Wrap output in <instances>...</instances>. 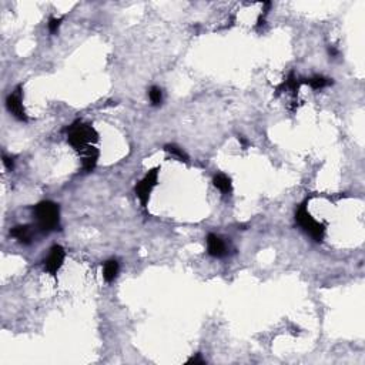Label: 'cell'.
Returning a JSON list of instances; mask_svg holds the SVG:
<instances>
[{
  "label": "cell",
  "mask_w": 365,
  "mask_h": 365,
  "mask_svg": "<svg viewBox=\"0 0 365 365\" xmlns=\"http://www.w3.org/2000/svg\"><path fill=\"white\" fill-rule=\"evenodd\" d=\"M6 107H8L10 114H13V117L20 120V121H27V116H26V112H24V107H23L22 103L20 87H17L10 96H8V98H6Z\"/></svg>",
  "instance_id": "6"
},
{
  "label": "cell",
  "mask_w": 365,
  "mask_h": 365,
  "mask_svg": "<svg viewBox=\"0 0 365 365\" xmlns=\"http://www.w3.org/2000/svg\"><path fill=\"white\" fill-rule=\"evenodd\" d=\"M301 83L310 84V87L314 90H320V89H324V87H328V86H331V84H333V80H329V79L324 77V76H314L311 79H307L306 82H301Z\"/></svg>",
  "instance_id": "12"
},
{
  "label": "cell",
  "mask_w": 365,
  "mask_h": 365,
  "mask_svg": "<svg viewBox=\"0 0 365 365\" xmlns=\"http://www.w3.org/2000/svg\"><path fill=\"white\" fill-rule=\"evenodd\" d=\"M33 216L36 220L38 230L43 234H49L60 228V207L56 203L49 200L40 202L35 206Z\"/></svg>",
  "instance_id": "1"
},
{
  "label": "cell",
  "mask_w": 365,
  "mask_h": 365,
  "mask_svg": "<svg viewBox=\"0 0 365 365\" xmlns=\"http://www.w3.org/2000/svg\"><path fill=\"white\" fill-rule=\"evenodd\" d=\"M80 154H83V170L86 173H90L94 170V167L97 165V160H98V150L94 149L93 146H89L87 149L82 151Z\"/></svg>",
  "instance_id": "9"
},
{
  "label": "cell",
  "mask_w": 365,
  "mask_h": 365,
  "mask_svg": "<svg viewBox=\"0 0 365 365\" xmlns=\"http://www.w3.org/2000/svg\"><path fill=\"white\" fill-rule=\"evenodd\" d=\"M207 251L211 257L221 258L227 254V247H225V243L218 236L210 233L207 236Z\"/></svg>",
  "instance_id": "7"
},
{
  "label": "cell",
  "mask_w": 365,
  "mask_h": 365,
  "mask_svg": "<svg viewBox=\"0 0 365 365\" xmlns=\"http://www.w3.org/2000/svg\"><path fill=\"white\" fill-rule=\"evenodd\" d=\"M10 236L15 237L23 246H29L30 243L33 241V227L29 224L16 225L10 230Z\"/></svg>",
  "instance_id": "8"
},
{
  "label": "cell",
  "mask_w": 365,
  "mask_h": 365,
  "mask_svg": "<svg viewBox=\"0 0 365 365\" xmlns=\"http://www.w3.org/2000/svg\"><path fill=\"white\" fill-rule=\"evenodd\" d=\"M164 150L167 151V153H170L172 156L177 157L180 161H184V163H188V156H187V153L184 150L179 147L177 144H165L164 146Z\"/></svg>",
  "instance_id": "13"
},
{
  "label": "cell",
  "mask_w": 365,
  "mask_h": 365,
  "mask_svg": "<svg viewBox=\"0 0 365 365\" xmlns=\"http://www.w3.org/2000/svg\"><path fill=\"white\" fill-rule=\"evenodd\" d=\"M188 365H204L206 364V359H203L202 354H195L194 357H191L188 361H187Z\"/></svg>",
  "instance_id": "16"
},
{
  "label": "cell",
  "mask_w": 365,
  "mask_h": 365,
  "mask_svg": "<svg viewBox=\"0 0 365 365\" xmlns=\"http://www.w3.org/2000/svg\"><path fill=\"white\" fill-rule=\"evenodd\" d=\"M239 142H240V144H241V146L244 147V149H246L247 146H248V142H247V140L244 139V137H243V136H239Z\"/></svg>",
  "instance_id": "18"
},
{
  "label": "cell",
  "mask_w": 365,
  "mask_h": 365,
  "mask_svg": "<svg viewBox=\"0 0 365 365\" xmlns=\"http://www.w3.org/2000/svg\"><path fill=\"white\" fill-rule=\"evenodd\" d=\"M213 183H214V186L223 194H230L231 191H233V183H231V179L227 174L220 173V174L214 176Z\"/></svg>",
  "instance_id": "11"
},
{
  "label": "cell",
  "mask_w": 365,
  "mask_h": 365,
  "mask_svg": "<svg viewBox=\"0 0 365 365\" xmlns=\"http://www.w3.org/2000/svg\"><path fill=\"white\" fill-rule=\"evenodd\" d=\"M158 172H160L158 167L151 169V170L144 176V179L136 184L135 187L136 195H137V198L140 200L143 207H146V206L149 204L150 194H151V191L154 190V187L157 186V181H158Z\"/></svg>",
  "instance_id": "4"
},
{
  "label": "cell",
  "mask_w": 365,
  "mask_h": 365,
  "mask_svg": "<svg viewBox=\"0 0 365 365\" xmlns=\"http://www.w3.org/2000/svg\"><path fill=\"white\" fill-rule=\"evenodd\" d=\"M60 23H61V19L50 17V20H49V30H50V33H52V35H54V33H57V31H59Z\"/></svg>",
  "instance_id": "15"
},
{
  "label": "cell",
  "mask_w": 365,
  "mask_h": 365,
  "mask_svg": "<svg viewBox=\"0 0 365 365\" xmlns=\"http://www.w3.org/2000/svg\"><path fill=\"white\" fill-rule=\"evenodd\" d=\"M68 142L73 149L82 153L93 143L98 142V133L91 124H83L77 121L68 128Z\"/></svg>",
  "instance_id": "2"
},
{
  "label": "cell",
  "mask_w": 365,
  "mask_h": 365,
  "mask_svg": "<svg viewBox=\"0 0 365 365\" xmlns=\"http://www.w3.org/2000/svg\"><path fill=\"white\" fill-rule=\"evenodd\" d=\"M295 221L315 241L320 243L325 237V225L314 220L313 216L307 210V203H303L295 211Z\"/></svg>",
  "instance_id": "3"
},
{
  "label": "cell",
  "mask_w": 365,
  "mask_h": 365,
  "mask_svg": "<svg viewBox=\"0 0 365 365\" xmlns=\"http://www.w3.org/2000/svg\"><path fill=\"white\" fill-rule=\"evenodd\" d=\"M149 97H150V102H151V105L160 106L161 105V102H163V91H161V89H160V87L153 86V87H150V90H149Z\"/></svg>",
  "instance_id": "14"
},
{
  "label": "cell",
  "mask_w": 365,
  "mask_h": 365,
  "mask_svg": "<svg viewBox=\"0 0 365 365\" xmlns=\"http://www.w3.org/2000/svg\"><path fill=\"white\" fill-rule=\"evenodd\" d=\"M3 164H5V167L8 169L9 172H13V169H15V163H13V160L8 156H3Z\"/></svg>",
  "instance_id": "17"
},
{
  "label": "cell",
  "mask_w": 365,
  "mask_h": 365,
  "mask_svg": "<svg viewBox=\"0 0 365 365\" xmlns=\"http://www.w3.org/2000/svg\"><path fill=\"white\" fill-rule=\"evenodd\" d=\"M64 258H66L64 248L59 246V244H54V246L50 248L49 255L43 260V266H45L46 273H49V274L53 277L57 276L59 270L61 269V266H63V262H64Z\"/></svg>",
  "instance_id": "5"
},
{
  "label": "cell",
  "mask_w": 365,
  "mask_h": 365,
  "mask_svg": "<svg viewBox=\"0 0 365 365\" xmlns=\"http://www.w3.org/2000/svg\"><path fill=\"white\" fill-rule=\"evenodd\" d=\"M119 261L117 260H109L105 262V267H103V277L107 283H113L116 280V277L119 274Z\"/></svg>",
  "instance_id": "10"
}]
</instances>
